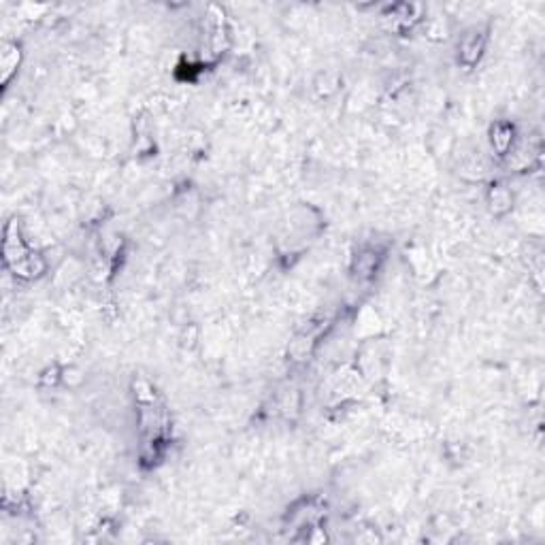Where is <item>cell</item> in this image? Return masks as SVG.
<instances>
[{
	"label": "cell",
	"instance_id": "1",
	"mask_svg": "<svg viewBox=\"0 0 545 545\" xmlns=\"http://www.w3.org/2000/svg\"><path fill=\"white\" fill-rule=\"evenodd\" d=\"M3 254H5V262L9 269L15 271V275L32 279L38 277L45 271V262L40 260L38 254L24 243V239L20 237L17 224L15 220L5 228V245H3Z\"/></svg>",
	"mask_w": 545,
	"mask_h": 545
},
{
	"label": "cell",
	"instance_id": "2",
	"mask_svg": "<svg viewBox=\"0 0 545 545\" xmlns=\"http://www.w3.org/2000/svg\"><path fill=\"white\" fill-rule=\"evenodd\" d=\"M484 52V34L481 32H469L465 38H463V45H460V58H463L469 66L475 64L479 60Z\"/></svg>",
	"mask_w": 545,
	"mask_h": 545
},
{
	"label": "cell",
	"instance_id": "3",
	"mask_svg": "<svg viewBox=\"0 0 545 545\" xmlns=\"http://www.w3.org/2000/svg\"><path fill=\"white\" fill-rule=\"evenodd\" d=\"M490 141H492V147H494L500 156H505V154L509 151V147H512V141H514V128H512L509 124H496L494 128H492Z\"/></svg>",
	"mask_w": 545,
	"mask_h": 545
}]
</instances>
